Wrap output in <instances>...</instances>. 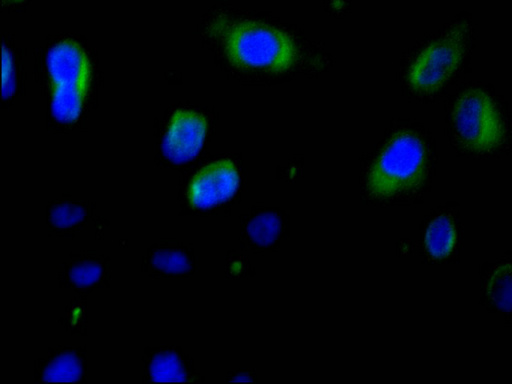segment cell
<instances>
[{"mask_svg": "<svg viewBox=\"0 0 512 384\" xmlns=\"http://www.w3.org/2000/svg\"><path fill=\"white\" fill-rule=\"evenodd\" d=\"M224 44L231 63L244 68L284 71L292 67L297 56L296 45L288 34L253 21L232 25Z\"/></svg>", "mask_w": 512, "mask_h": 384, "instance_id": "cell-1", "label": "cell"}, {"mask_svg": "<svg viewBox=\"0 0 512 384\" xmlns=\"http://www.w3.org/2000/svg\"><path fill=\"white\" fill-rule=\"evenodd\" d=\"M46 65L52 82V114L60 122H74L91 81L88 56L78 43L65 39L50 48Z\"/></svg>", "mask_w": 512, "mask_h": 384, "instance_id": "cell-2", "label": "cell"}, {"mask_svg": "<svg viewBox=\"0 0 512 384\" xmlns=\"http://www.w3.org/2000/svg\"><path fill=\"white\" fill-rule=\"evenodd\" d=\"M426 149L411 132L395 134L373 163L368 175L369 191L391 197L417 187L426 170Z\"/></svg>", "mask_w": 512, "mask_h": 384, "instance_id": "cell-3", "label": "cell"}, {"mask_svg": "<svg viewBox=\"0 0 512 384\" xmlns=\"http://www.w3.org/2000/svg\"><path fill=\"white\" fill-rule=\"evenodd\" d=\"M453 123L462 143L473 151H491L504 138L500 113L491 97L480 89L460 95L454 105Z\"/></svg>", "mask_w": 512, "mask_h": 384, "instance_id": "cell-4", "label": "cell"}, {"mask_svg": "<svg viewBox=\"0 0 512 384\" xmlns=\"http://www.w3.org/2000/svg\"><path fill=\"white\" fill-rule=\"evenodd\" d=\"M466 32V26L457 25L421 51L408 73L414 90L431 93L447 82L462 61Z\"/></svg>", "mask_w": 512, "mask_h": 384, "instance_id": "cell-5", "label": "cell"}, {"mask_svg": "<svg viewBox=\"0 0 512 384\" xmlns=\"http://www.w3.org/2000/svg\"><path fill=\"white\" fill-rule=\"evenodd\" d=\"M239 185L232 161L222 159L203 167L191 180L188 199L195 208L206 209L231 198Z\"/></svg>", "mask_w": 512, "mask_h": 384, "instance_id": "cell-6", "label": "cell"}, {"mask_svg": "<svg viewBox=\"0 0 512 384\" xmlns=\"http://www.w3.org/2000/svg\"><path fill=\"white\" fill-rule=\"evenodd\" d=\"M207 131L205 117L190 110H177L162 141V151L173 163L193 159L202 148Z\"/></svg>", "mask_w": 512, "mask_h": 384, "instance_id": "cell-7", "label": "cell"}, {"mask_svg": "<svg viewBox=\"0 0 512 384\" xmlns=\"http://www.w3.org/2000/svg\"><path fill=\"white\" fill-rule=\"evenodd\" d=\"M455 241V227L448 217L438 216L429 224L425 234V246L432 257L440 259L448 256Z\"/></svg>", "mask_w": 512, "mask_h": 384, "instance_id": "cell-8", "label": "cell"}, {"mask_svg": "<svg viewBox=\"0 0 512 384\" xmlns=\"http://www.w3.org/2000/svg\"><path fill=\"white\" fill-rule=\"evenodd\" d=\"M486 293L501 310L512 311V263L499 265L491 274Z\"/></svg>", "mask_w": 512, "mask_h": 384, "instance_id": "cell-9", "label": "cell"}, {"mask_svg": "<svg viewBox=\"0 0 512 384\" xmlns=\"http://www.w3.org/2000/svg\"><path fill=\"white\" fill-rule=\"evenodd\" d=\"M81 364L73 353L59 355L51 361L43 372L46 382H72L79 380Z\"/></svg>", "mask_w": 512, "mask_h": 384, "instance_id": "cell-10", "label": "cell"}, {"mask_svg": "<svg viewBox=\"0 0 512 384\" xmlns=\"http://www.w3.org/2000/svg\"><path fill=\"white\" fill-rule=\"evenodd\" d=\"M280 230V218L272 213H265L254 217L247 226L250 238L262 246L273 243L278 237Z\"/></svg>", "mask_w": 512, "mask_h": 384, "instance_id": "cell-11", "label": "cell"}, {"mask_svg": "<svg viewBox=\"0 0 512 384\" xmlns=\"http://www.w3.org/2000/svg\"><path fill=\"white\" fill-rule=\"evenodd\" d=\"M151 378L155 382H182L185 374L178 357L171 352L157 355L150 368Z\"/></svg>", "mask_w": 512, "mask_h": 384, "instance_id": "cell-12", "label": "cell"}, {"mask_svg": "<svg viewBox=\"0 0 512 384\" xmlns=\"http://www.w3.org/2000/svg\"><path fill=\"white\" fill-rule=\"evenodd\" d=\"M153 265L166 273H183L189 269L186 255L175 250H160L154 253Z\"/></svg>", "mask_w": 512, "mask_h": 384, "instance_id": "cell-13", "label": "cell"}, {"mask_svg": "<svg viewBox=\"0 0 512 384\" xmlns=\"http://www.w3.org/2000/svg\"><path fill=\"white\" fill-rule=\"evenodd\" d=\"M84 214L82 207L75 204L64 203L55 206L51 210L50 221L58 228H67L80 222Z\"/></svg>", "mask_w": 512, "mask_h": 384, "instance_id": "cell-14", "label": "cell"}, {"mask_svg": "<svg viewBox=\"0 0 512 384\" xmlns=\"http://www.w3.org/2000/svg\"><path fill=\"white\" fill-rule=\"evenodd\" d=\"M101 276V267L95 262H84L75 265L70 271L71 281L80 287L94 284Z\"/></svg>", "mask_w": 512, "mask_h": 384, "instance_id": "cell-15", "label": "cell"}, {"mask_svg": "<svg viewBox=\"0 0 512 384\" xmlns=\"http://www.w3.org/2000/svg\"><path fill=\"white\" fill-rule=\"evenodd\" d=\"M2 96L3 98L10 97L15 88L14 80V67L13 60L10 51L3 46L2 47Z\"/></svg>", "mask_w": 512, "mask_h": 384, "instance_id": "cell-16", "label": "cell"}, {"mask_svg": "<svg viewBox=\"0 0 512 384\" xmlns=\"http://www.w3.org/2000/svg\"><path fill=\"white\" fill-rule=\"evenodd\" d=\"M232 381H234V382H250L251 379L247 375H238Z\"/></svg>", "mask_w": 512, "mask_h": 384, "instance_id": "cell-17", "label": "cell"}, {"mask_svg": "<svg viewBox=\"0 0 512 384\" xmlns=\"http://www.w3.org/2000/svg\"><path fill=\"white\" fill-rule=\"evenodd\" d=\"M10 1H13V2H18V1H22V0H10Z\"/></svg>", "mask_w": 512, "mask_h": 384, "instance_id": "cell-18", "label": "cell"}]
</instances>
